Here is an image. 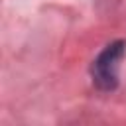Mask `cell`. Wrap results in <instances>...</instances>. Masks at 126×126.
<instances>
[{
    "mask_svg": "<svg viewBox=\"0 0 126 126\" xmlns=\"http://www.w3.org/2000/svg\"><path fill=\"white\" fill-rule=\"evenodd\" d=\"M122 55H124V41H114L94 59L91 73L96 87L110 91L118 85V65Z\"/></svg>",
    "mask_w": 126,
    "mask_h": 126,
    "instance_id": "6da1fadb",
    "label": "cell"
}]
</instances>
